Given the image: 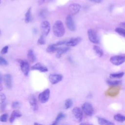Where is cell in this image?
<instances>
[{
	"mask_svg": "<svg viewBox=\"0 0 125 125\" xmlns=\"http://www.w3.org/2000/svg\"><path fill=\"white\" fill-rule=\"evenodd\" d=\"M53 32L57 37H62L64 35L65 28L62 21L58 20L55 22L53 26Z\"/></svg>",
	"mask_w": 125,
	"mask_h": 125,
	"instance_id": "6da1fadb",
	"label": "cell"
},
{
	"mask_svg": "<svg viewBox=\"0 0 125 125\" xmlns=\"http://www.w3.org/2000/svg\"><path fill=\"white\" fill-rule=\"evenodd\" d=\"M82 109L86 115L91 116L94 114V108L92 105L89 102H85L82 106Z\"/></svg>",
	"mask_w": 125,
	"mask_h": 125,
	"instance_id": "7a4b0ae2",
	"label": "cell"
},
{
	"mask_svg": "<svg viewBox=\"0 0 125 125\" xmlns=\"http://www.w3.org/2000/svg\"><path fill=\"white\" fill-rule=\"evenodd\" d=\"M88 37L89 41L93 43H99L100 42L99 38L96 33V32L91 29H89L87 31Z\"/></svg>",
	"mask_w": 125,
	"mask_h": 125,
	"instance_id": "3957f363",
	"label": "cell"
},
{
	"mask_svg": "<svg viewBox=\"0 0 125 125\" xmlns=\"http://www.w3.org/2000/svg\"><path fill=\"white\" fill-rule=\"evenodd\" d=\"M50 93L49 89H46L42 92L40 93L38 96V99L40 102L42 103H46L49 100Z\"/></svg>",
	"mask_w": 125,
	"mask_h": 125,
	"instance_id": "277c9868",
	"label": "cell"
},
{
	"mask_svg": "<svg viewBox=\"0 0 125 125\" xmlns=\"http://www.w3.org/2000/svg\"><path fill=\"white\" fill-rule=\"evenodd\" d=\"M20 63L21 70L25 76H28L29 72V64L27 61L19 60H18Z\"/></svg>",
	"mask_w": 125,
	"mask_h": 125,
	"instance_id": "5b68a950",
	"label": "cell"
},
{
	"mask_svg": "<svg viewBox=\"0 0 125 125\" xmlns=\"http://www.w3.org/2000/svg\"><path fill=\"white\" fill-rule=\"evenodd\" d=\"M110 62L115 65H119L125 62V57L123 56H114L110 58Z\"/></svg>",
	"mask_w": 125,
	"mask_h": 125,
	"instance_id": "8992f818",
	"label": "cell"
},
{
	"mask_svg": "<svg viewBox=\"0 0 125 125\" xmlns=\"http://www.w3.org/2000/svg\"><path fill=\"white\" fill-rule=\"evenodd\" d=\"M72 114L78 122H81L83 118V112L79 107H75L72 109Z\"/></svg>",
	"mask_w": 125,
	"mask_h": 125,
	"instance_id": "52a82bcc",
	"label": "cell"
},
{
	"mask_svg": "<svg viewBox=\"0 0 125 125\" xmlns=\"http://www.w3.org/2000/svg\"><path fill=\"white\" fill-rule=\"evenodd\" d=\"M41 30L42 35L44 36H47L50 30V24L47 21H43L41 24Z\"/></svg>",
	"mask_w": 125,
	"mask_h": 125,
	"instance_id": "ba28073f",
	"label": "cell"
},
{
	"mask_svg": "<svg viewBox=\"0 0 125 125\" xmlns=\"http://www.w3.org/2000/svg\"><path fill=\"white\" fill-rule=\"evenodd\" d=\"M65 24L67 27L71 31H74L76 29V26L73 18L71 15H68L65 19Z\"/></svg>",
	"mask_w": 125,
	"mask_h": 125,
	"instance_id": "9c48e42d",
	"label": "cell"
},
{
	"mask_svg": "<svg viewBox=\"0 0 125 125\" xmlns=\"http://www.w3.org/2000/svg\"><path fill=\"white\" fill-rule=\"evenodd\" d=\"M63 77L61 74H50L49 76V80L51 83L56 84L62 80Z\"/></svg>",
	"mask_w": 125,
	"mask_h": 125,
	"instance_id": "30bf717a",
	"label": "cell"
},
{
	"mask_svg": "<svg viewBox=\"0 0 125 125\" xmlns=\"http://www.w3.org/2000/svg\"><path fill=\"white\" fill-rule=\"evenodd\" d=\"M81 8V5L78 3H72L69 5L68 10L69 13L72 15L77 14Z\"/></svg>",
	"mask_w": 125,
	"mask_h": 125,
	"instance_id": "8fae6325",
	"label": "cell"
},
{
	"mask_svg": "<svg viewBox=\"0 0 125 125\" xmlns=\"http://www.w3.org/2000/svg\"><path fill=\"white\" fill-rule=\"evenodd\" d=\"M82 40L81 38H72L67 41L65 45L67 46H74L77 45Z\"/></svg>",
	"mask_w": 125,
	"mask_h": 125,
	"instance_id": "7c38bea8",
	"label": "cell"
},
{
	"mask_svg": "<svg viewBox=\"0 0 125 125\" xmlns=\"http://www.w3.org/2000/svg\"><path fill=\"white\" fill-rule=\"evenodd\" d=\"M32 70H37L41 72H46L48 71V68L46 66L43 65L41 63H37L31 67Z\"/></svg>",
	"mask_w": 125,
	"mask_h": 125,
	"instance_id": "4fadbf2b",
	"label": "cell"
},
{
	"mask_svg": "<svg viewBox=\"0 0 125 125\" xmlns=\"http://www.w3.org/2000/svg\"><path fill=\"white\" fill-rule=\"evenodd\" d=\"M29 102L32 109L34 111H36L38 109V106L37 103V100L33 95H30L29 97Z\"/></svg>",
	"mask_w": 125,
	"mask_h": 125,
	"instance_id": "5bb4252c",
	"label": "cell"
},
{
	"mask_svg": "<svg viewBox=\"0 0 125 125\" xmlns=\"http://www.w3.org/2000/svg\"><path fill=\"white\" fill-rule=\"evenodd\" d=\"M4 81L6 87L10 89L12 86V76L10 74H6L4 76Z\"/></svg>",
	"mask_w": 125,
	"mask_h": 125,
	"instance_id": "9a60e30c",
	"label": "cell"
},
{
	"mask_svg": "<svg viewBox=\"0 0 125 125\" xmlns=\"http://www.w3.org/2000/svg\"><path fill=\"white\" fill-rule=\"evenodd\" d=\"M21 115H22L20 111L18 110H14L11 114V116L9 119V122L11 123H12L13 122H14L15 119L21 117Z\"/></svg>",
	"mask_w": 125,
	"mask_h": 125,
	"instance_id": "2e32d148",
	"label": "cell"
},
{
	"mask_svg": "<svg viewBox=\"0 0 125 125\" xmlns=\"http://www.w3.org/2000/svg\"><path fill=\"white\" fill-rule=\"evenodd\" d=\"M69 50V48L68 47H59L57 51L56 57L58 58H60L61 57L62 55L67 52Z\"/></svg>",
	"mask_w": 125,
	"mask_h": 125,
	"instance_id": "e0dca14e",
	"label": "cell"
},
{
	"mask_svg": "<svg viewBox=\"0 0 125 125\" xmlns=\"http://www.w3.org/2000/svg\"><path fill=\"white\" fill-rule=\"evenodd\" d=\"M98 122L100 125H115L114 123L102 117L98 118Z\"/></svg>",
	"mask_w": 125,
	"mask_h": 125,
	"instance_id": "ac0fdd59",
	"label": "cell"
},
{
	"mask_svg": "<svg viewBox=\"0 0 125 125\" xmlns=\"http://www.w3.org/2000/svg\"><path fill=\"white\" fill-rule=\"evenodd\" d=\"M27 58L31 62H34L36 61V58L32 49H29L28 51Z\"/></svg>",
	"mask_w": 125,
	"mask_h": 125,
	"instance_id": "d6986e66",
	"label": "cell"
},
{
	"mask_svg": "<svg viewBox=\"0 0 125 125\" xmlns=\"http://www.w3.org/2000/svg\"><path fill=\"white\" fill-rule=\"evenodd\" d=\"M32 18L31 15V8L30 7L27 11L25 15V22L26 23H29L32 21Z\"/></svg>",
	"mask_w": 125,
	"mask_h": 125,
	"instance_id": "ffe728a7",
	"label": "cell"
},
{
	"mask_svg": "<svg viewBox=\"0 0 125 125\" xmlns=\"http://www.w3.org/2000/svg\"><path fill=\"white\" fill-rule=\"evenodd\" d=\"M114 119L120 123H123L125 121V116L121 114H116L114 116Z\"/></svg>",
	"mask_w": 125,
	"mask_h": 125,
	"instance_id": "44dd1931",
	"label": "cell"
},
{
	"mask_svg": "<svg viewBox=\"0 0 125 125\" xmlns=\"http://www.w3.org/2000/svg\"><path fill=\"white\" fill-rule=\"evenodd\" d=\"M93 50H94L95 53L99 57H101L103 56L104 52L102 49L97 45H94L93 46Z\"/></svg>",
	"mask_w": 125,
	"mask_h": 125,
	"instance_id": "7402d4cb",
	"label": "cell"
},
{
	"mask_svg": "<svg viewBox=\"0 0 125 125\" xmlns=\"http://www.w3.org/2000/svg\"><path fill=\"white\" fill-rule=\"evenodd\" d=\"M59 47L55 46V44H50L47 46L46 48V52L48 53H53L54 52H57Z\"/></svg>",
	"mask_w": 125,
	"mask_h": 125,
	"instance_id": "603a6c76",
	"label": "cell"
},
{
	"mask_svg": "<svg viewBox=\"0 0 125 125\" xmlns=\"http://www.w3.org/2000/svg\"><path fill=\"white\" fill-rule=\"evenodd\" d=\"M125 74L124 72H121L119 73H111L110 74V77L111 78L114 79H120Z\"/></svg>",
	"mask_w": 125,
	"mask_h": 125,
	"instance_id": "cb8c5ba5",
	"label": "cell"
},
{
	"mask_svg": "<svg viewBox=\"0 0 125 125\" xmlns=\"http://www.w3.org/2000/svg\"><path fill=\"white\" fill-rule=\"evenodd\" d=\"M107 83L108 85L111 86H117L121 83V81L119 80H107Z\"/></svg>",
	"mask_w": 125,
	"mask_h": 125,
	"instance_id": "d4e9b609",
	"label": "cell"
},
{
	"mask_svg": "<svg viewBox=\"0 0 125 125\" xmlns=\"http://www.w3.org/2000/svg\"><path fill=\"white\" fill-rule=\"evenodd\" d=\"M73 104V102L71 99H68L65 100V103H64V106H65V109H68L70 108Z\"/></svg>",
	"mask_w": 125,
	"mask_h": 125,
	"instance_id": "484cf974",
	"label": "cell"
},
{
	"mask_svg": "<svg viewBox=\"0 0 125 125\" xmlns=\"http://www.w3.org/2000/svg\"><path fill=\"white\" fill-rule=\"evenodd\" d=\"M115 32L118 33L119 35L123 36L124 37H125V29L121 28V27H117L115 29Z\"/></svg>",
	"mask_w": 125,
	"mask_h": 125,
	"instance_id": "4316f807",
	"label": "cell"
},
{
	"mask_svg": "<svg viewBox=\"0 0 125 125\" xmlns=\"http://www.w3.org/2000/svg\"><path fill=\"white\" fill-rule=\"evenodd\" d=\"M65 116H66V115L64 113H63L62 112H60L58 114V115H57L55 122L58 123L60 120L64 119L65 117Z\"/></svg>",
	"mask_w": 125,
	"mask_h": 125,
	"instance_id": "83f0119b",
	"label": "cell"
},
{
	"mask_svg": "<svg viewBox=\"0 0 125 125\" xmlns=\"http://www.w3.org/2000/svg\"><path fill=\"white\" fill-rule=\"evenodd\" d=\"M44 36H43V35H42L39 38V39L38 40V43L41 45H43L45 43V40L44 38Z\"/></svg>",
	"mask_w": 125,
	"mask_h": 125,
	"instance_id": "f1b7e54d",
	"label": "cell"
},
{
	"mask_svg": "<svg viewBox=\"0 0 125 125\" xmlns=\"http://www.w3.org/2000/svg\"><path fill=\"white\" fill-rule=\"evenodd\" d=\"M8 118L7 114H3L0 116V122H6Z\"/></svg>",
	"mask_w": 125,
	"mask_h": 125,
	"instance_id": "f546056e",
	"label": "cell"
},
{
	"mask_svg": "<svg viewBox=\"0 0 125 125\" xmlns=\"http://www.w3.org/2000/svg\"><path fill=\"white\" fill-rule=\"evenodd\" d=\"M20 106H21L20 103L19 102H18V101H15V102L12 103V107L14 109L18 108H19L20 107Z\"/></svg>",
	"mask_w": 125,
	"mask_h": 125,
	"instance_id": "4dcf8cb0",
	"label": "cell"
},
{
	"mask_svg": "<svg viewBox=\"0 0 125 125\" xmlns=\"http://www.w3.org/2000/svg\"><path fill=\"white\" fill-rule=\"evenodd\" d=\"M8 64L7 61L3 57L0 56V64L3 65H7Z\"/></svg>",
	"mask_w": 125,
	"mask_h": 125,
	"instance_id": "1f68e13d",
	"label": "cell"
},
{
	"mask_svg": "<svg viewBox=\"0 0 125 125\" xmlns=\"http://www.w3.org/2000/svg\"><path fill=\"white\" fill-rule=\"evenodd\" d=\"M47 14V12L46 10L45 9H42L40 13V15L41 17L43 18H45Z\"/></svg>",
	"mask_w": 125,
	"mask_h": 125,
	"instance_id": "d6a6232c",
	"label": "cell"
},
{
	"mask_svg": "<svg viewBox=\"0 0 125 125\" xmlns=\"http://www.w3.org/2000/svg\"><path fill=\"white\" fill-rule=\"evenodd\" d=\"M6 97L3 93H0V104H2L4 103Z\"/></svg>",
	"mask_w": 125,
	"mask_h": 125,
	"instance_id": "836d02e7",
	"label": "cell"
},
{
	"mask_svg": "<svg viewBox=\"0 0 125 125\" xmlns=\"http://www.w3.org/2000/svg\"><path fill=\"white\" fill-rule=\"evenodd\" d=\"M8 48H9V47L8 45H6V46H4L1 49V51H0V53L2 54H5L7 53L8 52Z\"/></svg>",
	"mask_w": 125,
	"mask_h": 125,
	"instance_id": "e575fe53",
	"label": "cell"
},
{
	"mask_svg": "<svg viewBox=\"0 0 125 125\" xmlns=\"http://www.w3.org/2000/svg\"><path fill=\"white\" fill-rule=\"evenodd\" d=\"M66 42H67V41H59L58 42L55 43V46H59V45H63V44H65Z\"/></svg>",
	"mask_w": 125,
	"mask_h": 125,
	"instance_id": "d590c367",
	"label": "cell"
},
{
	"mask_svg": "<svg viewBox=\"0 0 125 125\" xmlns=\"http://www.w3.org/2000/svg\"><path fill=\"white\" fill-rule=\"evenodd\" d=\"M36 1L39 5H42L44 2L45 0H36Z\"/></svg>",
	"mask_w": 125,
	"mask_h": 125,
	"instance_id": "8d00e7d4",
	"label": "cell"
},
{
	"mask_svg": "<svg viewBox=\"0 0 125 125\" xmlns=\"http://www.w3.org/2000/svg\"><path fill=\"white\" fill-rule=\"evenodd\" d=\"M91 1L92 2H96V3H100L102 1V0H89Z\"/></svg>",
	"mask_w": 125,
	"mask_h": 125,
	"instance_id": "74e56055",
	"label": "cell"
},
{
	"mask_svg": "<svg viewBox=\"0 0 125 125\" xmlns=\"http://www.w3.org/2000/svg\"><path fill=\"white\" fill-rule=\"evenodd\" d=\"M79 125H93L88 123H81Z\"/></svg>",
	"mask_w": 125,
	"mask_h": 125,
	"instance_id": "f35d334b",
	"label": "cell"
},
{
	"mask_svg": "<svg viewBox=\"0 0 125 125\" xmlns=\"http://www.w3.org/2000/svg\"><path fill=\"white\" fill-rule=\"evenodd\" d=\"M50 125H58V123H57L56 122H54V123H53L52 124H51Z\"/></svg>",
	"mask_w": 125,
	"mask_h": 125,
	"instance_id": "ab89813d",
	"label": "cell"
},
{
	"mask_svg": "<svg viewBox=\"0 0 125 125\" xmlns=\"http://www.w3.org/2000/svg\"><path fill=\"white\" fill-rule=\"evenodd\" d=\"M121 24L122 25V26H123V27H125V22H122V23H121Z\"/></svg>",
	"mask_w": 125,
	"mask_h": 125,
	"instance_id": "60d3db41",
	"label": "cell"
},
{
	"mask_svg": "<svg viewBox=\"0 0 125 125\" xmlns=\"http://www.w3.org/2000/svg\"><path fill=\"white\" fill-rule=\"evenodd\" d=\"M34 125H42V124H40L38 123H34Z\"/></svg>",
	"mask_w": 125,
	"mask_h": 125,
	"instance_id": "b9f144b4",
	"label": "cell"
},
{
	"mask_svg": "<svg viewBox=\"0 0 125 125\" xmlns=\"http://www.w3.org/2000/svg\"><path fill=\"white\" fill-rule=\"evenodd\" d=\"M1 82H2V77L1 74H0V84L1 83Z\"/></svg>",
	"mask_w": 125,
	"mask_h": 125,
	"instance_id": "7bdbcfd3",
	"label": "cell"
},
{
	"mask_svg": "<svg viewBox=\"0 0 125 125\" xmlns=\"http://www.w3.org/2000/svg\"><path fill=\"white\" fill-rule=\"evenodd\" d=\"M2 88H2V86H1V85H0V91L2 90Z\"/></svg>",
	"mask_w": 125,
	"mask_h": 125,
	"instance_id": "ee69618b",
	"label": "cell"
},
{
	"mask_svg": "<svg viewBox=\"0 0 125 125\" xmlns=\"http://www.w3.org/2000/svg\"><path fill=\"white\" fill-rule=\"evenodd\" d=\"M0 2H1V0H0Z\"/></svg>",
	"mask_w": 125,
	"mask_h": 125,
	"instance_id": "f6af8a7d",
	"label": "cell"
},
{
	"mask_svg": "<svg viewBox=\"0 0 125 125\" xmlns=\"http://www.w3.org/2000/svg\"><path fill=\"white\" fill-rule=\"evenodd\" d=\"M0 32H1V31H0Z\"/></svg>",
	"mask_w": 125,
	"mask_h": 125,
	"instance_id": "bcb514c9",
	"label": "cell"
},
{
	"mask_svg": "<svg viewBox=\"0 0 125 125\" xmlns=\"http://www.w3.org/2000/svg\"></svg>",
	"mask_w": 125,
	"mask_h": 125,
	"instance_id": "7dc6e473",
	"label": "cell"
},
{
	"mask_svg": "<svg viewBox=\"0 0 125 125\" xmlns=\"http://www.w3.org/2000/svg\"></svg>",
	"mask_w": 125,
	"mask_h": 125,
	"instance_id": "c3c4849f",
	"label": "cell"
}]
</instances>
